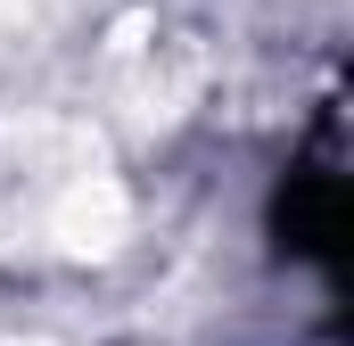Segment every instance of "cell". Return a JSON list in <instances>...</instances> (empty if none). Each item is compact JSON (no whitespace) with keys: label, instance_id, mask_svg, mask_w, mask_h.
Instances as JSON below:
<instances>
[{"label":"cell","instance_id":"obj_2","mask_svg":"<svg viewBox=\"0 0 354 346\" xmlns=\"http://www.w3.org/2000/svg\"><path fill=\"white\" fill-rule=\"evenodd\" d=\"M50 239L66 256H115L132 239V198L107 181V173H75L58 198H50Z\"/></svg>","mask_w":354,"mask_h":346},{"label":"cell","instance_id":"obj_1","mask_svg":"<svg viewBox=\"0 0 354 346\" xmlns=\"http://www.w3.org/2000/svg\"><path fill=\"white\" fill-rule=\"evenodd\" d=\"M115 58L132 66V116L140 124H174L181 107L198 99V83H206L198 42H149V17H132L115 33Z\"/></svg>","mask_w":354,"mask_h":346},{"label":"cell","instance_id":"obj_3","mask_svg":"<svg viewBox=\"0 0 354 346\" xmlns=\"http://www.w3.org/2000/svg\"><path fill=\"white\" fill-rule=\"evenodd\" d=\"M17 346H41V338H17Z\"/></svg>","mask_w":354,"mask_h":346}]
</instances>
